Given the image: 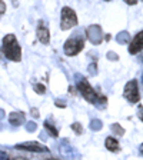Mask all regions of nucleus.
<instances>
[{
    "label": "nucleus",
    "instance_id": "13",
    "mask_svg": "<svg viewBox=\"0 0 143 160\" xmlns=\"http://www.w3.org/2000/svg\"><path fill=\"white\" fill-rule=\"evenodd\" d=\"M110 129H112V132H113L116 136H123V134H125V129L120 126L119 123H113Z\"/></svg>",
    "mask_w": 143,
    "mask_h": 160
},
{
    "label": "nucleus",
    "instance_id": "2",
    "mask_svg": "<svg viewBox=\"0 0 143 160\" xmlns=\"http://www.w3.org/2000/svg\"><path fill=\"white\" fill-rule=\"evenodd\" d=\"M77 90H79L80 94L83 96V99H86L89 103L94 104V106L99 104V100L102 99V97H99V94L96 93V90L90 86L87 80H80L79 83H77Z\"/></svg>",
    "mask_w": 143,
    "mask_h": 160
},
{
    "label": "nucleus",
    "instance_id": "16",
    "mask_svg": "<svg viewBox=\"0 0 143 160\" xmlns=\"http://www.w3.org/2000/svg\"><path fill=\"white\" fill-rule=\"evenodd\" d=\"M33 89H34V92H36V93H39V94H44V92H46V87H44V84H40V83L34 84Z\"/></svg>",
    "mask_w": 143,
    "mask_h": 160
},
{
    "label": "nucleus",
    "instance_id": "29",
    "mask_svg": "<svg viewBox=\"0 0 143 160\" xmlns=\"http://www.w3.org/2000/svg\"><path fill=\"white\" fill-rule=\"evenodd\" d=\"M46 160H57V159H53V157H52V159H46Z\"/></svg>",
    "mask_w": 143,
    "mask_h": 160
},
{
    "label": "nucleus",
    "instance_id": "12",
    "mask_svg": "<svg viewBox=\"0 0 143 160\" xmlns=\"http://www.w3.org/2000/svg\"><path fill=\"white\" fill-rule=\"evenodd\" d=\"M44 129L47 130V133H49L50 136H53V137L59 136V132H57V129L53 126V124H50V122H44Z\"/></svg>",
    "mask_w": 143,
    "mask_h": 160
},
{
    "label": "nucleus",
    "instance_id": "11",
    "mask_svg": "<svg viewBox=\"0 0 143 160\" xmlns=\"http://www.w3.org/2000/svg\"><path fill=\"white\" fill-rule=\"evenodd\" d=\"M9 123L12 124V126H20V124H23L24 123L23 113H16V112L10 113L9 114Z\"/></svg>",
    "mask_w": 143,
    "mask_h": 160
},
{
    "label": "nucleus",
    "instance_id": "5",
    "mask_svg": "<svg viewBox=\"0 0 143 160\" xmlns=\"http://www.w3.org/2000/svg\"><path fill=\"white\" fill-rule=\"evenodd\" d=\"M123 96L130 103H137L139 102L140 93H139V87H137V80L133 79V80H130V82H127L123 89Z\"/></svg>",
    "mask_w": 143,
    "mask_h": 160
},
{
    "label": "nucleus",
    "instance_id": "10",
    "mask_svg": "<svg viewBox=\"0 0 143 160\" xmlns=\"http://www.w3.org/2000/svg\"><path fill=\"white\" fill-rule=\"evenodd\" d=\"M105 146H106L107 150L113 152V153H116V152H119V150H120L119 140L115 139L113 136H107L106 137V140H105Z\"/></svg>",
    "mask_w": 143,
    "mask_h": 160
},
{
    "label": "nucleus",
    "instance_id": "24",
    "mask_svg": "<svg viewBox=\"0 0 143 160\" xmlns=\"http://www.w3.org/2000/svg\"><path fill=\"white\" fill-rule=\"evenodd\" d=\"M137 116H139V119L143 122V109H139V113H137Z\"/></svg>",
    "mask_w": 143,
    "mask_h": 160
},
{
    "label": "nucleus",
    "instance_id": "8",
    "mask_svg": "<svg viewBox=\"0 0 143 160\" xmlns=\"http://www.w3.org/2000/svg\"><path fill=\"white\" fill-rule=\"evenodd\" d=\"M143 50V30L139 32L136 36L133 37V40L129 43V53L130 54H137Z\"/></svg>",
    "mask_w": 143,
    "mask_h": 160
},
{
    "label": "nucleus",
    "instance_id": "14",
    "mask_svg": "<svg viewBox=\"0 0 143 160\" xmlns=\"http://www.w3.org/2000/svg\"><path fill=\"white\" fill-rule=\"evenodd\" d=\"M129 40H130V36H129V33H127V32H122V33L117 34V42H119L120 44L127 43Z\"/></svg>",
    "mask_w": 143,
    "mask_h": 160
},
{
    "label": "nucleus",
    "instance_id": "25",
    "mask_svg": "<svg viewBox=\"0 0 143 160\" xmlns=\"http://www.w3.org/2000/svg\"><path fill=\"white\" fill-rule=\"evenodd\" d=\"M126 3L127 4H136L137 2H136V0H126Z\"/></svg>",
    "mask_w": 143,
    "mask_h": 160
},
{
    "label": "nucleus",
    "instance_id": "3",
    "mask_svg": "<svg viewBox=\"0 0 143 160\" xmlns=\"http://www.w3.org/2000/svg\"><path fill=\"white\" fill-rule=\"evenodd\" d=\"M77 26V16L74 13V10L69 6H64L60 13V29L62 30H69L72 27Z\"/></svg>",
    "mask_w": 143,
    "mask_h": 160
},
{
    "label": "nucleus",
    "instance_id": "19",
    "mask_svg": "<svg viewBox=\"0 0 143 160\" xmlns=\"http://www.w3.org/2000/svg\"><path fill=\"white\" fill-rule=\"evenodd\" d=\"M107 57H109L110 60H117V54L113 53V52H109V53H107Z\"/></svg>",
    "mask_w": 143,
    "mask_h": 160
},
{
    "label": "nucleus",
    "instance_id": "6",
    "mask_svg": "<svg viewBox=\"0 0 143 160\" xmlns=\"http://www.w3.org/2000/svg\"><path fill=\"white\" fill-rule=\"evenodd\" d=\"M86 37L92 42V44H100L103 40V33H102V27L99 24H92L86 29Z\"/></svg>",
    "mask_w": 143,
    "mask_h": 160
},
{
    "label": "nucleus",
    "instance_id": "27",
    "mask_svg": "<svg viewBox=\"0 0 143 160\" xmlns=\"http://www.w3.org/2000/svg\"><path fill=\"white\" fill-rule=\"evenodd\" d=\"M14 160H24V159H23V157H16Z\"/></svg>",
    "mask_w": 143,
    "mask_h": 160
},
{
    "label": "nucleus",
    "instance_id": "4",
    "mask_svg": "<svg viewBox=\"0 0 143 160\" xmlns=\"http://www.w3.org/2000/svg\"><path fill=\"white\" fill-rule=\"evenodd\" d=\"M83 47H84V40L82 37H70V39L66 40L63 50L66 56H76L83 50Z\"/></svg>",
    "mask_w": 143,
    "mask_h": 160
},
{
    "label": "nucleus",
    "instance_id": "23",
    "mask_svg": "<svg viewBox=\"0 0 143 160\" xmlns=\"http://www.w3.org/2000/svg\"><path fill=\"white\" fill-rule=\"evenodd\" d=\"M89 69H90V74H94V73H96V72H94V69H96V66H94V64H90Z\"/></svg>",
    "mask_w": 143,
    "mask_h": 160
},
{
    "label": "nucleus",
    "instance_id": "20",
    "mask_svg": "<svg viewBox=\"0 0 143 160\" xmlns=\"http://www.w3.org/2000/svg\"><path fill=\"white\" fill-rule=\"evenodd\" d=\"M0 160H9V154L6 152H0Z\"/></svg>",
    "mask_w": 143,
    "mask_h": 160
},
{
    "label": "nucleus",
    "instance_id": "1",
    "mask_svg": "<svg viewBox=\"0 0 143 160\" xmlns=\"http://www.w3.org/2000/svg\"><path fill=\"white\" fill-rule=\"evenodd\" d=\"M3 52L6 59L12 62H20L22 60V49L14 34H6L3 37Z\"/></svg>",
    "mask_w": 143,
    "mask_h": 160
},
{
    "label": "nucleus",
    "instance_id": "22",
    "mask_svg": "<svg viewBox=\"0 0 143 160\" xmlns=\"http://www.w3.org/2000/svg\"><path fill=\"white\" fill-rule=\"evenodd\" d=\"M34 127H36V124H34V123H29V124H27V130H29V132H34Z\"/></svg>",
    "mask_w": 143,
    "mask_h": 160
},
{
    "label": "nucleus",
    "instance_id": "30",
    "mask_svg": "<svg viewBox=\"0 0 143 160\" xmlns=\"http://www.w3.org/2000/svg\"><path fill=\"white\" fill-rule=\"evenodd\" d=\"M142 80H143V74H142Z\"/></svg>",
    "mask_w": 143,
    "mask_h": 160
},
{
    "label": "nucleus",
    "instance_id": "17",
    "mask_svg": "<svg viewBox=\"0 0 143 160\" xmlns=\"http://www.w3.org/2000/svg\"><path fill=\"white\" fill-rule=\"evenodd\" d=\"M72 130H73L76 134H82V133H83V127H82V124H80V123H77V122L72 124Z\"/></svg>",
    "mask_w": 143,
    "mask_h": 160
},
{
    "label": "nucleus",
    "instance_id": "7",
    "mask_svg": "<svg viewBox=\"0 0 143 160\" xmlns=\"http://www.w3.org/2000/svg\"><path fill=\"white\" fill-rule=\"evenodd\" d=\"M16 149L19 150H26V152H33V153H46L49 152L44 144H40L39 142H24V143L16 144Z\"/></svg>",
    "mask_w": 143,
    "mask_h": 160
},
{
    "label": "nucleus",
    "instance_id": "28",
    "mask_svg": "<svg viewBox=\"0 0 143 160\" xmlns=\"http://www.w3.org/2000/svg\"><path fill=\"white\" fill-rule=\"evenodd\" d=\"M140 153L143 154V144H142V146H140Z\"/></svg>",
    "mask_w": 143,
    "mask_h": 160
},
{
    "label": "nucleus",
    "instance_id": "15",
    "mask_svg": "<svg viewBox=\"0 0 143 160\" xmlns=\"http://www.w3.org/2000/svg\"><path fill=\"white\" fill-rule=\"evenodd\" d=\"M102 126H103V124H102L100 120H92V122H90V129L94 130V132H96V130H102Z\"/></svg>",
    "mask_w": 143,
    "mask_h": 160
},
{
    "label": "nucleus",
    "instance_id": "9",
    "mask_svg": "<svg viewBox=\"0 0 143 160\" xmlns=\"http://www.w3.org/2000/svg\"><path fill=\"white\" fill-rule=\"evenodd\" d=\"M37 39L43 44H47L50 40V32L43 22H39V26H37Z\"/></svg>",
    "mask_w": 143,
    "mask_h": 160
},
{
    "label": "nucleus",
    "instance_id": "26",
    "mask_svg": "<svg viewBox=\"0 0 143 160\" xmlns=\"http://www.w3.org/2000/svg\"><path fill=\"white\" fill-rule=\"evenodd\" d=\"M32 113L34 114V117H39V116H37V110H36V109H33V110H32Z\"/></svg>",
    "mask_w": 143,
    "mask_h": 160
},
{
    "label": "nucleus",
    "instance_id": "18",
    "mask_svg": "<svg viewBox=\"0 0 143 160\" xmlns=\"http://www.w3.org/2000/svg\"><path fill=\"white\" fill-rule=\"evenodd\" d=\"M3 13H6V3L0 0V16H2Z\"/></svg>",
    "mask_w": 143,
    "mask_h": 160
},
{
    "label": "nucleus",
    "instance_id": "21",
    "mask_svg": "<svg viewBox=\"0 0 143 160\" xmlns=\"http://www.w3.org/2000/svg\"><path fill=\"white\" fill-rule=\"evenodd\" d=\"M56 106L57 107H66V103H64V102H62V100H56Z\"/></svg>",
    "mask_w": 143,
    "mask_h": 160
}]
</instances>
